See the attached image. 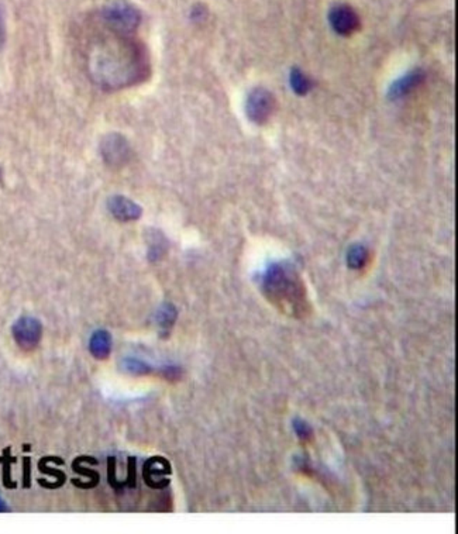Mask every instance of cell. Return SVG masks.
I'll use <instances>...</instances> for the list:
<instances>
[{
	"instance_id": "4",
	"label": "cell",
	"mask_w": 458,
	"mask_h": 534,
	"mask_svg": "<svg viewBox=\"0 0 458 534\" xmlns=\"http://www.w3.org/2000/svg\"><path fill=\"white\" fill-rule=\"evenodd\" d=\"M277 109V100L271 92L264 88L251 90L247 97L246 112L248 119L255 124H264L270 120Z\"/></svg>"
},
{
	"instance_id": "18",
	"label": "cell",
	"mask_w": 458,
	"mask_h": 534,
	"mask_svg": "<svg viewBox=\"0 0 458 534\" xmlns=\"http://www.w3.org/2000/svg\"><path fill=\"white\" fill-rule=\"evenodd\" d=\"M8 511V505L5 504V500L0 497V512H6Z\"/></svg>"
},
{
	"instance_id": "5",
	"label": "cell",
	"mask_w": 458,
	"mask_h": 534,
	"mask_svg": "<svg viewBox=\"0 0 458 534\" xmlns=\"http://www.w3.org/2000/svg\"><path fill=\"white\" fill-rule=\"evenodd\" d=\"M41 335L43 326L34 317L23 316L13 324L14 342L24 351L34 350L41 340Z\"/></svg>"
},
{
	"instance_id": "13",
	"label": "cell",
	"mask_w": 458,
	"mask_h": 534,
	"mask_svg": "<svg viewBox=\"0 0 458 534\" xmlns=\"http://www.w3.org/2000/svg\"><path fill=\"white\" fill-rule=\"evenodd\" d=\"M290 86L293 92L303 96L312 90L313 83L299 68H293L290 71Z\"/></svg>"
},
{
	"instance_id": "1",
	"label": "cell",
	"mask_w": 458,
	"mask_h": 534,
	"mask_svg": "<svg viewBox=\"0 0 458 534\" xmlns=\"http://www.w3.org/2000/svg\"><path fill=\"white\" fill-rule=\"evenodd\" d=\"M88 70L96 83L109 89H119L135 85L147 77L148 58L143 46L133 37L119 36L109 31V39L92 46Z\"/></svg>"
},
{
	"instance_id": "10",
	"label": "cell",
	"mask_w": 458,
	"mask_h": 534,
	"mask_svg": "<svg viewBox=\"0 0 458 534\" xmlns=\"http://www.w3.org/2000/svg\"><path fill=\"white\" fill-rule=\"evenodd\" d=\"M424 72L421 70H415L406 74L405 77L399 78L389 88V97L390 99H401L409 93H412L416 88H419L424 82Z\"/></svg>"
},
{
	"instance_id": "17",
	"label": "cell",
	"mask_w": 458,
	"mask_h": 534,
	"mask_svg": "<svg viewBox=\"0 0 458 534\" xmlns=\"http://www.w3.org/2000/svg\"><path fill=\"white\" fill-rule=\"evenodd\" d=\"M162 375L170 381H177L181 377V370L177 368V366H167V368L162 370Z\"/></svg>"
},
{
	"instance_id": "11",
	"label": "cell",
	"mask_w": 458,
	"mask_h": 534,
	"mask_svg": "<svg viewBox=\"0 0 458 534\" xmlns=\"http://www.w3.org/2000/svg\"><path fill=\"white\" fill-rule=\"evenodd\" d=\"M112 337L106 330H96L89 342V351L96 359H106L110 355Z\"/></svg>"
},
{
	"instance_id": "12",
	"label": "cell",
	"mask_w": 458,
	"mask_h": 534,
	"mask_svg": "<svg viewBox=\"0 0 458 534\" xmlns=\"http://www.w3.org/2000/svg\"><path fill=\"white\" fill-rule=\"evenodd\" d=\"M370 259L368 248L363 244H354L347 251V265L351 270H363Z\"/></svg>"
},
{
	"instance_id": "16",
	"label": "cell",
	"mask_w": 458,
	"mask_h": 534,
	"mask_svg": "<svg viewBox=\"0 0 458 534\" xmlns=\"http://www.w3.org/2000/svg\"><path fill=\"white\" fill-rule=\"evenodd\" d=\"M292 424H293V430H295L297 436H298L299 439L308 440V439L312 437V427H310L305 420L297 417V419H293Z\"/></svg>"
},
{
	"instance_id": "15",
	"label": "cell",
	"mask_w": 458,
	"mask_h": 534,
	"mask_svg": "<svg viewBox=\"0 0 458 534\" xmlns=\"http://www.w3.org/2000/svg\"><path fill=\"white\" fill-rule=\"evenodd\" d=\"M177 309L171 304L162 305L157 313V322L161 326V328H171L172 324L177 320Z\"/></svg>"
},
{
	"instance_id": "14",
	"label": "cell",
	"mask_w": 458,
	"mask_h": 534,
	"mask_svg": "<svg viewBox=\"0 0 458 534\" xmlns=\"http://www.w3.org/2000/svg\"><path fill=\"white\" fill-rule=\"evenodd\" d=\"M121 370L133 375H147L152 371L150 364L137 358H124L121 361Z\"/></svg>"
},
{
	"instance_id": "7",
	"label": "cell",
	"mask_w": 458,
	"mask_h": 534,
	"mask_svg": "<svg viewBox=\"0 0 458 534\" xmlns=\"http://www.w3.org/2000/svg\"><path fill=\"white\" fill-rule=\"evenodd\" d=\"M329 21L333 30L340 36H350L358 28L359 19L352 8L348 5H336L330 9Z\"/></svg>"
},
{
	"instance_id": "8",
	"label": "cell",
	"mask_w": 458,
	"mask_h": 534,
	"mask_svg": "<svg viewBox=\"0 0 458 534\" xmlns=\"http://www.w3.org/2000/svg\"><path fill=\"white\" fill-rule=\"evenodd\" d=\"M171 474V466L167 459L155 457L147 461L144 466V478L151 488H163L168 485V479L162 477Z\"/></svg>"
},
{
	"instance_id": "6",
	"label": "cell",
	"mask_w": 458,
	"mask_h": 534,
	"mask_svg": "<svg viewBox=\"0 0 458 534\" xmlns=\"http://www.w3.org/2000/svg\"><path fill=\"white\" fill-rule=\"evenodd\" d=\"M101 152L109 166L119 168V166H123L130 158V146L120 135H108L102 140Z\"/></svg>"
},
{
	"instance_id": "3",
	"label": "cell",
	"mask_w": 458,
	"mask_h": 534,
	"mask_svg": "<svg viewBox=\"0 0 458 534\" xmlns=\"http://www.w3.org/2000/svg\"><path fill=\"white\" fill-rule=\"evenodd\" d=\"M106 30L119 36L133 37L141 23L140 10L127 0H109L101 12Z\"/></svg>"
},
{
	"instance_id": "9",
	"label": "cell",
	"mask_w": 458,
	"mask_h": 534,
	"mask_svg": "<svg viewBox=\"0 0 458 534\" xmlns=\"http://www.w3.org/2000/svg\"><path fill=\"white\" fill-rule=\"evenodd\" d=\"M109 210L119 221H133L137 220L143 210L141 208L124 196H113L109 200Z\"/></svg>"
},
{
	"instance_id": "2",
	"label": "cell",
	"mask_w": 458,
	"mask_h": 534,
	"mask_svg": "<svg viewBox=\"0 0 458 534\" xmlns=\"http://www.w3.org/2000/svg\"><path fill=\"white\" fill-rule=\"evenodd\" d=\"M261 289L270 302L289 316L306 313V290L297 268L288 261L272 262L261 275Z\"/></svg>"
}]
</instances>
